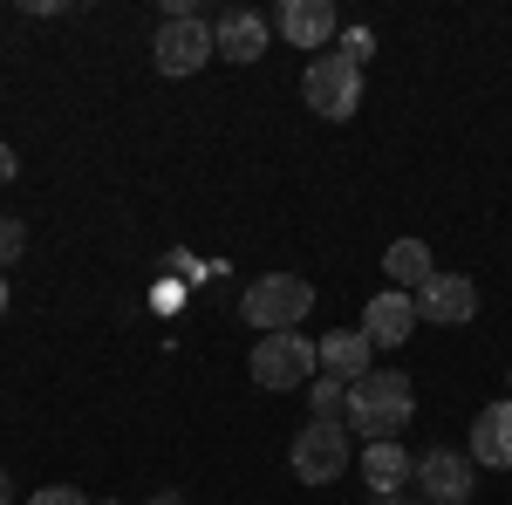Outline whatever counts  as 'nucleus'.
<instances>
[{"mask_svg":"<svg viewBox=\"0 0 512 505\" xmlns=\"http://www.w3.org/2000/svg\"><path fill=\"white\" fill-rule=\"evenodd\" d=\"M0 314H7V273H0Z\"/></svg>","mask_w":512,"mask_h":505,"instance_id":"obj_24","label":"nucleus"},{"mask_svg":"<svg viewBox=\"0 0 512 505\" xmlns=\"http://www.w3.org/2000/svg\"><path fill=\"white\" fill-rule=\"evenodd\" d=\"M383 273H390V287L396 294H424V287H431V246H424V239H396L390 253H383Z\"/></svg>","mask_w":512,"mask_h":505,"instance_id":"obj_13","label":"nucleus"},{"mask_svg":"<svg viewBox=\"0 0 512 505\" xmlns=\"http://www.w3.org/2000/svg\"><path fill=\"white\" fill-rule=\"evenodd\" d=\"M369 55H376V35H369V28H349V35H342V62H355V69H362Z\"/></svg>","mask_w":512,"mask_h":505,"instance_id":"obj_18","label":"nucleus"},{"mask_svg":"<svg viewBox=\"0 0 512 505\" xmlns=\"http://www.w3.org/2000/svg\"><path fill=\"white\" fill-rule=\"evenodd\" d=\"M308 403H315V417H342L349 410V383L342 376H315L308 383Z\"/></svg>","mask_w":512,"mask_h":505,"instance_id":"obj_16","label":"nucleus"},{"mask_svg":"<svg viewBox=\"0 0 512 505\" xmlns=\"http://www.w3.org/2000/svg\"><path fill=\"white\" fill-rule=\"evenodd\" d=\"M151 62H158V76H198L212 62V28L198 14H164L158 41H151Z\"/></svg>","mask_w":512,"mask_h":505,"instance_id":"obj_7","label":"nucleus"},{"mask_svg":"<svg viewBox=\"0 0 512 505\" xmlns=\"http://www.w3.org/2000/svg\"><path fill=\"white\" fill-rule=\"evenodd\" d=\"M369 335H362V328H335V335H328V342H321V369H328V376H342V383H362V376H369Z\"/></svg>","mask_w":512,"mask_h":505,"instance_id":"obj_14","label":"nucleus"},{"mask_svg":"<svg viewBox=\"0 0 512 505\" xmlns=\"http://www.w3.org/2000/svg\"><path fill=\"white\" fill-rule=\"evenodd\" d=\"M151 505H185V492H158V499H151Z\"/></svg>","mask_w":512,"mask_h":505,"instance_id":"obj_23","label":"nucleus"},{"mask_svg":"<svg viewBox=\"0 0 512 505\" xmlns=\"http://www.w3.org/2000/svg\"><path fill=\"white\" fill-rule=\"evenodd\" d=\"M28 505H89V499H82L76 485H41V492H35Z\"/></svg>","mask_w":512,"mask_h":505,"instance_id":"obj_19","label":"nucleus"},{"mask_svg":"<svg viewBox=\"0 0 512 505\" xmlns=\"http://www.w3.org/2000/svg\"><path fill=\"white\" fill-rule=\"evenodd\" d=\"M0 505H14V478L7 471H0Z\"/></svg>","mask_w":512,"mask_h":505,"instance_id":"obj_22","label":"nucleus"},{"mask_svg":"<svg viewBox=\"0 0 512 505\" xmlns=\"http://www.w3.org/2000/svg\"><path fill=\"white\" fill-rule=\"evenodd\" d=\"M417 417V389L396 369H369L362 383H349V430L369 444H396L403 424Z\"/></svg>","mask_w":512,"mask_h":505,"instance_id":"obj_1","label":"nucleus"},{"mask_svg":"<svg viewBox=\"0 0 512 505\" xmlns=\"http://www.w3.org/2000/svg\"><path fill=\"white\" fill-rule=\"evenodd\" d=\"M369 505H410L403 492H369Z\"/></svg>","mask_w":512,"mask_h":505,"instance_id":"obj_21","label":"nucleus"},{"mask_svg":"<svg viewBox=\"0 0 512 505\" xmlns=\"http://www.w3.org/2000/svg\"><path fill=\"white\" fill-rule=\"evenodd\" d=\"M274 28L294 41V48H321V41L335 35V7H328V0H280Z\"/></svg>","mask_w":512,"mask_h":505,"instance_id":"obj_12","label":"nucleus"},{"mask_svg":"<svg viewBox=\"0 0 512 505\" xmlns=\"http://www.w3.org/2000/svg\"><path fill=\"white\" fill-rule=\"evenodd\" d=\"M14 171H21V157H14V151H7V144H0V185H7Z\"/></svg>","mask_w":512,"mask_h":505,"instance_id":"obj_20","label":"nucleus"},{"mask_svg":"<svg viewBox=\"0 0 512 505\" xmlns=\"http://www.w3.org/2000/svg\"><path fill=\"white\" fill-rule=\"evenodd\" d=\"M417 314H424V321H437V328H465V321L478 314L472 273H431V287L417 294Z\"/></svg>","mask_w":512,"mask_h":505,"instance_id":"obj_10","label":"nucleus"},{"mask_svg":"<svg viewBox=\"0 0 512 505\" xmlns=\"http://www.w3.org/2000/svg\"><path fill=\"white\" fill-rule=\"evenodd\" d=\"M308 308H315V280H301V273H260L239 301L246 328H260V335H287Z\"/></svg>","mask_w":512,"mask_h":505,"instance_id":"obj_2","label":"nucleus"},{"mask_svg":"<svg viewBox=\"0 0 512 505\" xmlns=\"http://www.w3.org/2000/svg\"><path fill=\"white\" fill-rule=\"evenodd\" d=\"M472 451H451V444H437V451H424L417 458V471H410V485L424 492V505H472L478 478H472Z\"/></svg>","mask_w":512,"mask_h":505,"instance_id":"obj_6","label":"nucleus"},{"mask_svg":"<svg viewBox=\"0 0 512 505\" xmlns=\"http://www.w3.org/2000/svg\"><path fill=\"white\" fill-rule=\"evenodd\" d=\"M355 471H362V485H369V492H403V485H410V471H417V458H403V444H369Z\"/></svg>","mask_w":512,"mask_h":505,"instance_id":"obj_15","label":"nucleus"},{"mask_svg":"<svg viewBox=\"0 0 512 505\" xmlns=\"http://www.w3.org/2000/svg\"><path fill=\"white\" fill-rule=\"evenodd\" d=\"M472 465L485 471H512V396L506 403H485L472 424Z\"/></svg>","mask_w":512,"mask_h":505,"instance_id":"obj_11","label":"nucleus"},{"mask_svg":"<svg viewBox=\"0 0 512 505\" xmlns=\"http://www.w3.org/2000/svg\"><path fill=\"white\" fill-rule=\"evenodd\" d=\"M21 246H28V226H21L14 212H0V267H7V260H21Z\"/></svg>","mask_w":512,"mask_h":505,"instance_id":"obj_17","label":"nucleus"},{"mask_svg":"<svg viewBox=\"0 0 512 505\" xmlns=\"http://www.w3.org/2000/svg\"><path fill=\"white\" fill-rule=\"evenodd\" d=\"M246 369H253V383H260V389H301V383H315L321 349H315V342H301L294 328H287V335H260Z\"/></svg>","mask_w":512,"mask_h":505,"instance_id":"obj_4","label":"nucleus"},{"mask_svg":"<svg viewBox=\"0 0 512 505\" xmlns=\"http://www.w3.org/2000/svg\"><path fill=\"white\" fill-rule=\"evenodd\" d=\"M96 505H117V499H96Z\"/></svg>","mask_w":512,"mask_h":505,"instance_id":"obj_25","label":"nucleus"},{"mask_svg":"<svg viewBox=\"0 0 512 505\" xmlns=\"http://www.w3.org/2000/svg\"><path fill=\"white\" fill-rule=\"evenodd\" d=\"M301 96H308V110L328 123H349L362 110V69L342 62V55H315L308 62V82H301Z\"/></svg>","mask_w":512,"mask_h":505,"instance_id":"obj_5","label":"nucleus"},{"mask_svg":"<svg viewBox=\"0 0 512 505\" xmlns=\"http://www.w3.org/2000/svg\"><path fill=\"white\" fill-rule=\"evenodd\" d=\"M417 294H396V287H383L369 308H362V335H369V349H403L410 335H417Z\"/></svg>","mask_w":512,"mask_h":505,"instance_id":"obj_8","label":"nucleus"},{"mask_svg":"<svg viewBox=\"0 0 512 505\" xmlns=\"http://www.w3.org/2000/svg\"><path fill=\"white\" fill-rule=\"evenodd\" d=\"M267 35H274V21H267V14L233 7V14H219V21H212V55L246 69V62H260V55H267Z\"/></svg>","mask_w":512,"mask_h":505,"instance_id":"obj_9","label":"nucleus"},{"mask_svg":"<svg viewBox=\"0 0 512 505\" xmlns=\"http://www.w3.org/2000/svg\"><path fill=\"white\" fill-rule=\"evenodd\" d=\"M287 465H294L301 485H335V478L349 471V424H342V417H315V424L294 437Z\"/></svg>","mask_w":512,"mask_h":505,"instance_id":"obj_3","label":"nucleus"}]
</instances>
